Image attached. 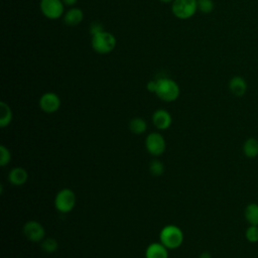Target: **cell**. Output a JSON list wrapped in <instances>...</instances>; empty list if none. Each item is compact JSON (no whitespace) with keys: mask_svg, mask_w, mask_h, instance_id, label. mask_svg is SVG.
I'll list each match as a JSON object with an SVG mask.
<instances>
[{"mask_svg":"<svg viewBox=\"0 0 258 258\" xmlns=\"http://www.w3.org/2000/svg\"><path fill=\"white\" fill-rule=\"evenodd\" d=\"M145 258H168V249L161 242L150 243L145 249Z\"/></svg>","mask_w":258,"mask_h":258,"instance_id":"obj_11","label":"cell"},{"mask_svg":"<svg viewBox=\"0 0 258 258\" xmlns=\"http://www.w3.org/2000/svg\"><path fill=\"white\" fill-rule=\"evenodd\" d=\"M183 232L176 225H166L159 232V242H161L168 250H174L183 243Z\"/></svg>","mask_w":258,"mask_h":258,"instance_id":"obj_1","label":"cell"},{"mask_svg":"<svg viewBox=\"0 0 258 258\" xmlns=\"http://www.w3.org/2000/svg\"><path fill=\"white\" fill-rule=\"evenodd\" d=\"M116 46L115 36L107 31H102L93 35L92 37V47L93 49L101 54H106L111 52Z\"/></svg>","mask_w":258,"mask_h":258,"instance_id":"obj_4","label":"cell"},{"mask_svg":"<svg viewBox=\"0 0 258 258\" xmlns=\"http://www.w3.org/2000/svg\"><path fill=\"white\" fill-rule=\"evenodd\" d=\"M246 240L250 243H257L258 242V226L249 225L245 232Z\"/></svg>","mask_w":258,"mask_h":258,"instance_id":"obj_21","label":"cell"},{"mask_svg":"<svg viewBox=\"0 0 258 258\" xmlns=\"http://www.w3.org/2000/svg\"><path fill=\"white\" fill-rule=\"evenodd\" d=\"M215 8L213 0H198V10L203 13H211Z\"/></svg>","mask_w":258,"mask_h":258,"instance_id":"obj_22","label":"cell"},{"mask_svg":"<svg viewBox=\"0 0 258 258\" xmlns=\"http://www.w3.org/2000/svg\"><path fill=\"white\" fill-rule=\"evenodd\" d=\"M199 258H212V255H211V253H210V252H208V251H204V252H202V253L200 254Z\"/></svg>","mask_w":258,"mask_h":258,"instance_id":"obj_26","label":"cell"},{"mask_svg":"<svg viewBox=\"0 0 258 258\" xmlns=\"http://www.w3.org/2000/svg\"><path fill=\"white\" fill-rule=\"evenodd\" d=\"M39 107L44 113H47V114L54 113L60 107V99L55 93H52V92L44 93L39 99Z\"/></svg>","mask_w":258,"mask_h":258,"instance_id":"obj_9","label":"cell"},{"mask_svg":"<svg viewBox=\"0 0 258 258\" xmlns=\"http://www.w3.org/2000/svg\"><path fill=\"white\" fill-rule=\"evenodd\" d=\"M242 150L247 158H256L258 156V139L254 137L246 139L243 143Z\"/></svg>","mask_w":258,"mask_h":258,"instance_id":"obj_14","label":"cell"},{"mask_svg":"<svg viewBox=\"0 0 258 258\" xmlns=\"http://www.w3.org/2000/svg\"><path fill=\"white\" fill-rule=\"evenodd\" d=\"M146 88L149 92L151 93H155L156 88H157V81H149L146 85Z\"/></svg>","mask_w":258,"mask_h":258,"instance_id":"obj_25","label":"cell"},{"mask_svg":"<svg viewBox=\"0 0 258 258\" xmlns=\"http://www.w3.org/2000/svg\"><path fill=\"white\" fill-rule=\"evenodd\" d=\"M149 172L153 176H161L164 173V165L158 159H153L149 163Z\"/></svg>","mask_w":258,"mask_h":258,"instance_id":"obj_20","label":"cell"},{"mask_svg":"<svg viewBox=\"0 0 258 258\" xmlns=\"http://www.w3.org/2000/svg\"><path fill=\"white\" fill-rule=\"evenodd\" d=\"M24 237L33 243H40L45 238V229L38 221L29 220L22 227Z\"/></svg>","mask_w":258,"mask_h":258,"instance_id":"obj_7","label":"cell"},{"mask_svg":"<svg viewBox=\"0 0 258 258\" xmlns=\"http://www.w3.org/2000/svg\"><path fill=\"white\" fill-rule=\"evenodd\" d=\"M11 160V152L5 145H0V165L6 166Z\"/></svg>","mask_w":258,"mask_h":258,"instance_id":"obj_23","label":"cell"},{"mask_svg":"<svg viewBox=\"0 0 258 258\" xmlns=\"http://www.w3.org/2000/svg\"><path fill=\"white\" fill-rule=\"evenodd\" d=\"M161 2H164V3H169V2H173L174 0H160Z\"/></svg>","mask_w":258,"mask_h":258,"instance_id":"obj_28","label":"cell"},{"mask_svg":"<svg viewBox=\"0 0 258 258\" xmlns=\"http://www.w3.org/2000/svg\"><path fill=\"white\" fill-rule=\"evenodd\" d=\"M40 248L41 250L46 254H52L54 253L58 248L57 241L52 237H45L40 242Z\"/></svg>","mask_w":258,"mask_h":258,"instance_id":"obj_19","label":"cell"},{"mask_svg":"<svg viewBox=\"0 0 258 258\" xmlns=\"http://www.w3.org/2000/svg\"><path fill=\"white\" fill-rule=\"evenodd\" d=\"M180 90L177 83L169 78H161L157 80L156 96L164 102H173L179 96Z\"/></svg>","mask_w":258,"mask_h":258,"instance_id":"obj_2","label":"cell"},{"mask_svg":"<svg viewBox=\"0 0 258 258\" xmlns=\"http://www.w3.org/2000/svg\"><path fill=\"white\" fill-rule=\"evenodd\" d=\"M172 13L179 19H188L198 10V0H174L171 5Z\"/></svg>","mask_w":258,"mask_h":258,"instance_id":"obj_5","label":"cell"},{"mask_svg":"<svg viewBox=\"0 0 258 258\" xmlns=\"http://www.w3.org/2000/svg\"><path fill=\"white\" fill-rule=\"evenodd\" d=\"M147 129L146 121L141 117H134L129 122V130L135 135L143 134Z\"/></svg>","mask_w":258,"mask_h":258,"instance_id":"obj_18","label":"cell"},{"mask_svg":"<svg viewBox=\"0 0 258 258\" xmlns=\"http://www.w3.org/2000/svg\"><path fill=\"white\" fill-rule=\"evenodd\" d=\"M152 123L158 130H166L171 126L172 117L170 113L164 109H157L152 114Z\"/></svg>","mask_w":258,"mask_h":258,"instance_id":"obj_10","label":"cell"},{"mask_svg":"<svg viewBox=\"0 0 258 258\" xmlns=\"http://www.w3.org/2000/svg\"><path fill=\"white\" fill-rule=\"evenodd\" d=\"M63 2L64 5H68V6H72V5H75L77 3L78 0H61Z\"/></svg>","mask_w":258,"mask_h":258,"instance_id":"obj_27","label":"cell"},{"mask_svg":"<svg viewBox=\"0 0 258 258\" xmlns=\"http://www.w3.org/2000/svg\"><path fill=\"white\" fill-rule=\"evenodd\" d=\"M145 148L152 156H160L166 149L164 137L159 132H151L145 138Z\"/></svg>","mask_w":258,"mask_h":258,"instance_id":"obj_6","label":"cell"},{"mask_svg":"<svg viewBox=\"0 0 258 258\" xmlns=\"http://www.w3.org/2000/svg\"><path fill=\"white\" fill-rule=\"evenodd\" d=\"M83 18H84V14H83V11L81 9H79V8H71L70 10H68L66 12L63 20H64L67 25H69V26H76L80 22H82Z\"/></svg>","mask_w":258,"mask_h":258,"instance_id":"obj_15","label":"cell"},{"mask_svg":"<svg viewBox=\"0 0 258 258\" xmlns=\"http://www.w3.org/2000/svg\"><path fill=\"white\" fill-rule=\"evenodd\" d=\"M245 220L249 225L258 226V204L250 203L246 206L244 212Z\"/></svg>","mask_w":258,"mask_h":258,"instance_id":"obj_17","label":"cell"},{"mask_svg":"<svg viewBox=\"0 0 258 258\" xmlns=\"http://www.w3.org/2000/svg\"><path fill=\"white\" fill-rule=\"evenodd\" d=\"M76 202H77V198L73 189L69 187H64L59 189L56 192L54 197L53 205L57 212L61 214H68L74 210L76 206Z\"/></svg>","mask_w":258,"mask_h":258,"instance_id":"obj_3","label":"cell"},{"mask_svg":"<svg viewBox=\"0 0 258 258\" xmlns=\"http://www.w3.org/2000/svg\"><path fill=\"white\" fill-rule=\"evenodd\" d=\"M28 179V172L21 166L13 167L8 173V181L15 186L23 185Z\"/></svg>","mask_w":258,"mask_h":258,"instance_id":"obj_13","label":"cell"},{"mask_svg":"<svg viewBox=\"0 0 258 258\" xmlns=\"http://www.w3.org/2000/svg\"><path fill=\"white\" fill-rule=\"evenodd\" d=\"M248 89L246 80L241 76H234L229 81V90L235 97H243Z\"/></svg>","mask_w":258,"mask_h":258,"instance_id":"obj_12","label":"cell"},{"mask_svg":"<svg viewBox=\"0 0 258 258\" xmlns=\"http://www.w3.org/2000/svg\"><path fill=\"white\" fill-rule=\"evenodd\" d=\"M90 31H91V33H92V36L93 35H95V34H97V33H100V32H102V31H104V29H103V26L100 24V23H93L92 25H91V27H90Z\"/></svg>","mask_w":258,"mask_h":258,"instance_id":"obj_24","label":"cell"},{"mask_svg":"<svg viewBox=\"0 0 258 258\" xmlns=\"http://www.w3.org/2000/svg\"><path fill=\"white\" fill-rule=\"evenodd\" d=\"M13 118L12 110L10 106L5 102H0V127L5 128L7 127Z\"/></svg>","mask_w":258,"mask_h":258,"instance_id":"obj_16","label":"cell"},{"mask_svg":"<svg viewBox=\"0 0 258 258\" xmlns=\"http://www.w3.org/2000/svg\"><path fill=\"white\" fill-rule=\"evenodd\" d=\"M40 10L48 19H57L63 14V2L61 0H41Z\"/></svg>","mask_w":258,"mask_h":258,"instance_id":"obj_8","label":"cell"}]
</instances>
